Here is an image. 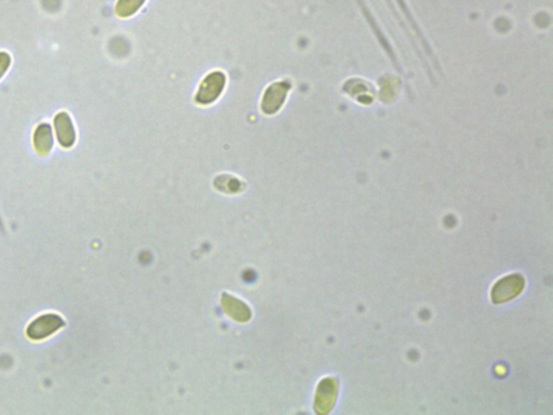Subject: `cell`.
I'll return each instance as SVG.
<instances>
[{"mask_svg": "<svg viewBox=\"0 0 553 415\" xmlns=\"http://www.w3.org/2000/svg\"><path fill=\"white\" fill-rule=\"evenodd\" d=\"M145 3V0H120L117 11L122 17H129L137 12Z\"/></svg>", "mask_w": 553, "mask_h": 415, "instance_id": "4", "label": "cell"}, {"mask_svg": "<svg viewBox=\"0 0 553 415\" xmlns=\"http://www.w3.org/2000/svg\"><path fill=\"white\" fill-rule=\"evenodd\" d=\"M224 87H225V76L223 73H211L206 76L204 81L201 82L197 93V103L201 105L211 104L222 95Z\"/></svg>", "mask_w": 553, "mask_h": 415, "instance_id": "1", "label": "cell"}, {"mask_svg": "<svg viewBox=\"0 0 553 415\" xmlns=\"http://www.w3.org/2000/svg\"><path fill=\"white\" fill-rule=\"evenodd\" d=\"M522 288H523V280H522L521 276L516 275V276L507 277L504 280L499 281L492 292L494 301L501 303V302L510 300L516 294L520 293Z\"/></svg>", "mask_w": 553, "mask_h": 415, "instance_id": "3", "label": "cell"}, {"mask_svg": "<svg viewBox=\"0 0 553 415\" xmlns=\"http://www.w3.org/2000/svg\"><path fill=\"white\" fill-rule=\"evenodd\" d=\"M289 89L290 86L286 81L275 82L273 85L269 86L264 93L262 110L268 115L278 112L286 101Z\"/></svg>", "mask_w": 553, "mask_h": 415, "instance_id": "2", "label": "cell"}]
</instances>
